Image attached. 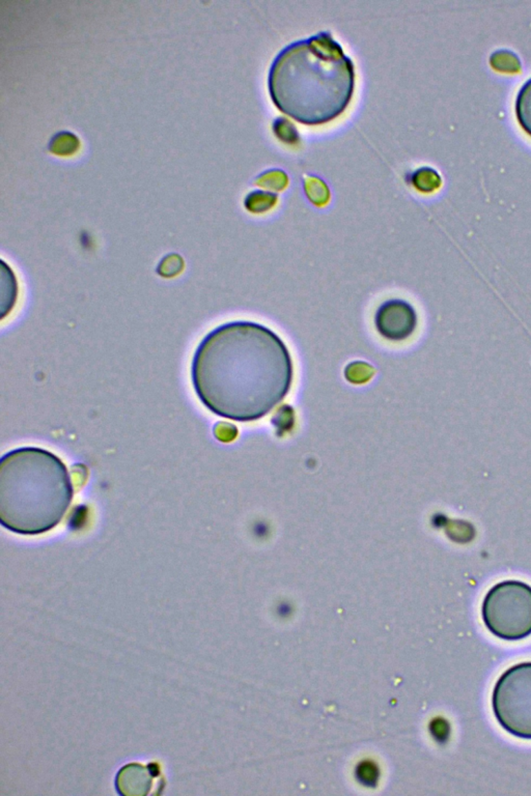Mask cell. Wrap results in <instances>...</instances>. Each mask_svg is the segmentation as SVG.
Here are the masks:
<instances>
[{
    "mask_svg": "<svg viewBox=\"0 0 531 796\" xmlns=\"http://www.w3.org/2000/svg\"><path fill=\"white\" fill-rule=\"evenodd\" d=\"M278 197L275 193L257 190L249 193L245 199V208L255 214L268 212L277 203Z\"/></svg>",
    "mask_w": 531,
    "mask_h": 796,
    "instance_id": "obj_10",
    "label": "cell"
},
{
    "mask_svg": "<svg viewBox=\"0 0 531 796\" xmlns=\"http://www.w3.org/2000/svg\"><path fill=\"white\" fill-rule=\"evenodd\" d=\"M482 617L487 628L505 641L531 635V586L521 581H503L484 598Z\"/></svg>",
    "mask_w": 531,
    "mask_h": 796,
    "instance_id": "obj_4",
    "label": "cell"
},
{
    "mask_svg": "<svg viewBox=\"0 0 531 796\" xmlns=\"http://www.w3.org/2000/svg\"><path fill=\"white\" fill-rule=\"evenodd\" d=\"M159 772L156 766H141L134 764L120 770L118 775V789L126 795H145L153 787L154 780L158 779Z\"/></svg>",
    "mask_w": 531,
    "mask_h": 796,
    "instance_id": "obj_7",
    "label": "cell"
},
{
    "mask_svg": "<svg viewBox=\"0 0 531 796\" xmlns=\"http://www.w3.org/2000/svg\"><path fill=\"white\" fill-rule=\"evenodd\" d=\"M304 187H305V193L308 199L316 206H323L329 201L330 192H329L328 187L321 179L314 176L308 177L306 178Z\"/></svg>",
    "mask_w": 531,
    "mask_h": 796,
    "instance_id": "obj_11",
    "label": "cell"
},
{
    "mask_svg": "<svg viewBox=\"0 0 531 796\" xmlns=\"http://www.w3.org/2000/svg\"><path fill=\"white\" fill-rule=\"evenodd\" d=\"M516 112L520 124L531 135V78L518 93Z\"/></svg>",
    "mask_w": 531,
    "mask_h": 796,
    "instance_id": "obj_8",
    "label": "cell"
},
{
    "mask_svg": "<svg viewBox=\"0 0 531 796\" xmlns=\"http://www.w3.org/2000/svg\"><path fill=\"white\" fill-rule=\"evenodd\" d=\"M269 91L283 114L306 125L330 122L345 111L355 85L352 60L329 33L294 42L269 71Z\"/></svg>",
    "mask_w": 531,
    "mask_h": 796,
    "instance_id": "obj_2",
    "label": "cell"
},
{
    "mask_svg": "<svg viewBox=\"0 0 531 796\" xmlns=\"http://www.w3.org/2000/svg\"><path fill=\"white\" fill-rule=\"evenodd\" d=\"M184 269V260L178 254H170L165 256L158 266L157 272L160 276L170 278L180 274Z\"/></svg>",
    "mask_w": 531,
    "mask_h": 796,
    "instance_id": "obj_14",
    "label": "cell"
},
{
    "mask_svg": "<svg viewBox=\"0 0 531 796\" xmlns=\"http://www.w3.org/2000/svg\"><path fill=\"white\" fill-rule=\"evenodd\" d=\"M492 709L507 732L531 741V662L515 664L499 677L493 689Z\"/></svg>",
    "mask_w": 531,
    "mask_h": 796,
    "instance_id": "obj_5",
    "label": "cell"
},
{
    "mask_svg": "<svg viewBox=\"0 0 531 796\" xmlns=\"http://www.w3.org/2000/svg\"><path fill=\"white\" fill-rule=\"evenodd\" d=\"M414 187L420 192L430 193L438 188L441 184L438 174L431 168H424L416 170L412 178Z\"/></svg>",
    "mask_w": 531,
    "mask_h": 796,
    "instance_id": "obj_12",
    "label": "cell"
},
{
    "mask_svg": "<svg viewBox=\"0 0 531 796\" xmlns=\"http://www.w3.org/2000/svg\"><path fill=\"white\" fill-rule=\"evenodd\" d=\"M80 143L76 135L70 132H62L56 135L51 143L49 149L54 155L60 157H70L78 152Z\"/></svg>",
    "mask_w": 531,
    "mask_h": 796,
    "instance_id": "obj_9",
    "label": "cell"
},
{
    "mask_svg": "<svg viewBox=\"0 0 531 796\" xmlns=\"http://www.w3.org/2000/svg\"><path fill=\"white\" fill-rule=\"evenodd\" d=\"M191 379L197 397L212 413L251 422L267 416L289 395L293 358L272 329L235 320L206 335L193 356Z\"/></svg>",
    "mask_w": 531,
    "mask_h": 796,
    "instance_id": "obj_1",
    "label": "cell"
},
{
    "mask_svg": "<svg viewBox=\"0 0 531 796\" xmlns=\"http://www.w3.org/2000/svg\"><path fill=\"white\" fill-rule=\"evenodd\" d=\"M417 324V314L413 306L402 299L387 300L375 314L376 330L383 338L393 343L411 337Z\"/></svg>",
    "mask_w": 531,
    "mask_h": 796,
    "instance_id": "obj_6",
    "label": "cell"
},
{
    "mask_svg": "<svg viewBox=\"0 0 531 796\" xmlns=\"http://www.w3.org/2000/svg\"><path fill=\"white\" fill-rule=\"evenodd\" d=\"M272 170L266 172V174H261L258 178V185L260 186L265 187L267 189H273V190H282L287 185V177L285 176V172L281 174H273Z\"/></svg>",
    "mask_w": 531,
    "mask_h": 796,
    "instance_id": "obj_15",
    "label": "cell"
},
{
    "mask_svg": "<svg viewBox=\"0 0 531 796\" xmlns=\"http://www.w3.org/2000/svg\"><path fill=\"white\" fill-rule=\"evenodd\" d=\"M74 497L62 460L39 447L12 450L0 460V522L16 534H44L55 528Z\"/></svg>",
    "mask_w": 531,
    "mask_h": 796,
    "instance_id": "obj_3",
    "label": "cell"
},
{
    "mask_svg": "<svg viewBox=\"0 0 531 796\" xmlns=\"http://www.w3.org/2000/svg\"><path fill=\"white\" fill-rule=\"evenodd\" d=\"M375 374V368L364 361H354L348 364L345 376L348 381L355 384L368 382Z\"/></svg>",
    "mask_w": 531,
    "mask_h": 796,
    "instance_id": "obj_13",
    "label": "cell"
}]
</instances>
